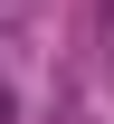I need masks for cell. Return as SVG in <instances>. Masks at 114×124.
Returning a JSON list of instances; mask_svg holds the SVG:
<instances>
[{
  "mask_svg": "<svg viewBox=\"0 0 114 124\" xmlns=\"http://www.w3.org/2000/svg\"><path fill=\"white\" fill-rule=\"evenodd\" d=\"M0 124H10V95H0Z\"/></svg>",
  "mask_w": 114,
  "mask_h": 124,
  "instance_id": "cell-1",
  "label": "cell"
}]
</instances>
